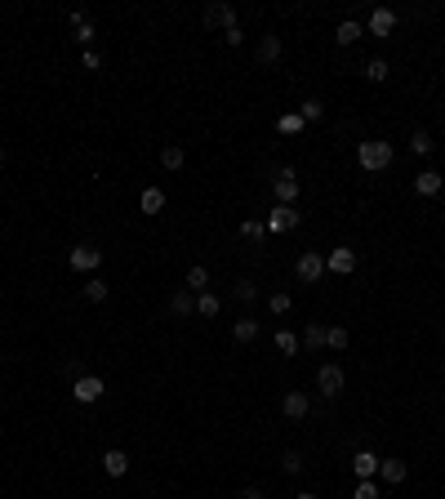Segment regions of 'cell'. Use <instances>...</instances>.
I'll use <instances>...</instances> for the list:
<instances>
[{
  "mask_svg": "<svg viewBox=\"0 0 445 499\" xmlns=\"http://www.w3.org/2000/svg\"><path fill=\"white\" fill-rule=\"evenodd\" d=\"M378 477H383L387 486H401L405 482V464L401 459H378Z\"/></svg>",
  "mask_w": 445,
  "mask_h": 499,
  "instance_id": "obj_13",
  "label": "cell"
},
{
  "mask_svg": "<svg viewBox=\"0 0 445 499\" xmlns=\"http://www.w3.org/2000/svg\"><path fill=\"white\" fill-rule=\"evenodd\" d=\"M325 343L329 348H347V330H343V326H329V330H325Z\"/></svg>",
  "mask_w": 445,
  "mask_h": 499,
  "instance_id": "obj_33",
  "label": "cell"
},
{
  "mask_svg": "<svg viewBox=\"0 0 445 499\" xmlns=\"http://www.w3.org/2000/svg\"><path fill=\"white\" fill-rule=\"evenodd\" d=\"M196 312H201V317H219V299H214V295H201V299H196Z\"/></svg>",
  "mask_w": 445,
  "mask_h": 499,
  "instance_id": "obj_31",
  "label": "cell"
},
{
  "mask_svg": "<svg viewBox=\"0 0 445 499\" xmlns=\"http://www.w3.org/2000/svg\"><path fill=\"white\" fill-rule=\"evenodd\" d=\"M281 410H285L290 419H303V415H307V397H303V392H285V401H281Z\"/></svg>",
  "mask_w": 445,
  "mask_h": 499,
  "instance_id": "obj_17",
  "label": "cell"
},
{
  "mask_svg": "<svg viewBox=\"0 0 445 499\" xmlns=\"http://www.w3.org/2000/svg\"><path fill=\"white\" fill-rule=\"evenodd\" d=\"M365 81L383 85V81H387V63H383V59H370V63H365Z\"/></svg>",
  "mask_w": 445,
  "mask_h": 499,
  "instance_id": "obj_24",
  "label": "cell"
},
{
  "mask_svg": "<svg viewBox=\"0 0 445 499\" xmlns=\"http://www.w3.org/2000/svg\"><path fill=\"white\" fill-rule=\"evenodd\" d=\"M352 473L361 477V482H374V477H378V455H374V450H356V455H352Z\"/></svg>",
  "mask_w": 445,
  "mask_h": 499,
  "instance_id": "obj_6",
  "label": "cell"
},
{
  "mask_svg": "<svg viewBox=\"0 0 445 499\" xmlns=\"http://www.w3.org/2000/svg\"><path fill=\"white\" fill-rule=\"evenodd\" d=\"M352 499H378V486H374V482H361V486L352 491Z\"/></svg>",
  "mask_w": 445,
  "mask_h": 499,
  "instance_id": "obj_35",
  "label": "cell"
},
{
  "mask_svg": "<svg viewBox=\"0 0 445 499\" xmlns=\"http://www.w3.org/2000/svg\"><path fill=\"white\" fill-rule=\"evenodd\" d=\"M303 343L307 348H325V326H307V330H303Z\"/></svg>",
  "mask_w": 445,
  "mask_h": 499,
  "instance_id": "obj_28",
  "label": "cell"
},
{
  "mask_svg": "<svg viewBox=\"0 0 445 499\" xmlns=\"http://www.w3.org/2000/svg\"><path fill=\"white\" fill-rule=\"evenodd\" d=\"M102 392H107V388H102V379H98V374H80V379L72 383V397L80 401V406H94V401H98Z\"/></svg>",
  "mask_w": 445,
  "mask_h": 499,
  "instance_id": "obj_2",
  "label": "cell"
},
{
  "mask_svg": "<svg viewBox=\"0 0 445 499\" xmlns=\"http://www.w3.org/2000/svg\"><path fill=\"white\" fill-rule=\"evenodd\" d=\"M0 165H5V152H0Z\"/></svg>",
  "mask_w": 445,
  "mask_h": 499,
  "instance_id": "obj_41",
  "label": "cell"
},
{
  "mask_svg": "<svg viewBox=\"0 0 445 499\" xmlns=\"http://www.w3.org/2000/svg\"><path fill=\"white\" fill-rule=\"evenodd\" d=\"M80 63H85L89 72H98V54H94V50H85V54H80Z\"/></svg>",
  "mask_w": 445,
  "mask_h": 499,
  "instance_id": "obj_37",
  "label": "cell"
},
{
  "mask_svg": "<svg viewBox=\"0 0 445 499\" xmlns=\"http://www.w3.org/2000/svg\"><path fill=\"white\" fill-rule=\"evenodd\" d=\"M303 125H307V120H303L299 112H290V116H281V120H276L281 134H303Z\"/></svg>",
  "mask_w": 445,
  "mask_h": 499,
  "instance_id": "obj_23",
  "label": "cell"
},
{
  "mask_svg": "<svg viewBox=\"0 0 445 499\" xmlns=\"http://www.w3.org/2000/svg\"><path fill=\"white\" fill-rule=\"evenodd\" d=\"M232 335H236V343H254V339H259V321H254V317H241V321L232 326Z\"/></svg>",
  "mask_w": 445,
  "mask_h": 499,
  "instance_id": "obj_16",
  "label": "cell"
},
{
  "mask_svg": "<svg viewBox=\"0 0 445 499\" xmlns=\"http://www.w3.org/2000/svg\"><path fill=\"white\" fill-rule=\"evenodd\" d=\"M294 272H299V281H307V286H312V281H321V277H325V259L307 250V254H299Z\"/></svg>",
  "mask_w": 445,
  "mask_h": 499,
  "instance_id": "obj_4",
  "label": "cell"
},
{
  "mask_svg": "<svg viewBox=\"0 0 445 499\" xmlns=\"http://www.w3.org/2000/svg\"><path fill=\"white\" fill-rule=\"evenodd\" d=\"M241 499H263V491H259V486H245V491H241Z\"/></svg>",
  "mask_w": 445,
  "mask_h": 499,
  "instance_id": "obj_39",
  "label": "cell"
},
{
  "mask_svg": "<svg viewBox=\"0 0 445 499\" xmlns=\"http://www.w3.org/2000/svg\"><path fill=\"white\" fill-rule=\"evenodd\" d=\"M102 473L107 477H125L129 473V455L125 450H107V455H102Z\"/></svg>",
  "mask_w": 445,
  "mask_h": 499,
  "instance_id": "obj_12",
  "label": "cell"
},
{
  "mask_svg": "<svg viewBox=\"0 0 445 499\" xmlns=\"http://www.w3.org/2000/svg\"><path fill=\"white\" fill-rule=\"evenodd\" d=\"M299 116H303V120H321V116H325V103H321V98H307V103L299 107Z\"/></svg>",
  "mask_w": 445,
  "mask_h": 499,
  "instance_id": "obj_25",
  "label": "cell"
},
{
  "mask_svg": "<svg viewBox=\"0 0 445 499\" xmlns=\"http://www.w3.org/2000/svg\"><path fill=\"white\" fill-rule=\"evenodd\" d=\"M325 268H329V272H343V277H347V272H352V268H356V254H352V250H347V246H338V250H329V259H325Z\"/></svg>",
  "mask_w": 445,
  "mask_h": 499,
  "instance_id": "obj_10",
  "label": "cell"
},
{
  "mask_svg": "<svg viewBox=\"0 0 445 499\" xmlns=\"http://www.w3.org/2000/svg\"><path fill=\"white\" fill-rule=\"evenodd\" d=\"M396 32V14L392 9H374L370 14V36H392Z\"/></svg>",
  "mask_w": 445,
  "mask_h": 499,
  "instance_id": "obj_11",
  "label": "cell"
},
{
  "mask_svg": "<svg viewBox=\"0 0 445 499\" xmlns=\"http://www.w3.org/2000/svg\"><path fill=\"white\" fill-rule=\"evenodd\" d=\"M276 348H281V352H299V339H294V330H276Z\"/></svg>",
  "mask_w": 445,
  "mask_h": 499,
  "instance_id": "obj_29",
  "label": "cell"
},
{
  "mask_svg": "<svg viewBox=\"0 0 445 499\" xmlns=\"http://www.w3.org/2000/svg\"><path fill=\"white\" fill-rule=\"evenodd\" d=\"M294 499H316V495H294Z\"/></svg>",
  "mask_w": 445,
  "mask_h": 499,
  "instance_id": "obj_40",
  "label": "cell"
},
{
  "mask_svg": "<svg viewBox=\"0 0 445 499\" xmlns=\"http://www.w3.org/2000/svg\"><path fill=\"white\" fill-rule=\"evenodd\" d=\"M356 161H361V169H387L392 165V143L387 138H370V143L356 147Z\"/></svg>",
  "mask_w": 445,
  "mask_h": 499,
  "instance_id": "obj_1",
  "label": "cell"
},
{
  "mask_svg": "<svg viewBox=\"0 0 445 499\" xmlns=\"http://www.w3.org/2000/svg\"><path fill=\"white\" fill-rule=\"evenodd\" d=\"M205 286H210V272H205L201 263H196V268L187 272V290H205Z\"/></svg>",
  "mask_w": 445,
  "mask_h": 499,
  "instance_id": "obj_26",
  "label": "cell"
},
{
  "mask_svg": "<svg viewBox=\"0 0 445 499\" xmlns=\"http://www.w3.org/2000/svg\"><path fill=\"white\" fill-rule=\"evenodd\" d=\"M254 295H259V286H254V281H236V299H245V304H250Z\"/></svg>",
  "mask_w": 445,
  "mask_h": 499,
  "instance_id": "obj_34",
  "label": "cell"
},
{
  "mask_svg": "<svg viewBox=\"0 0 445 499\" xmlns=\"http://www.w3.org/2000/svg\"><path fill=\"white\" fill-rule=\"evenodd\" d=\"M223 41H227V45H241L245 32H241V27H232V32H223Z\"/></svg>",
  "mask_w": 445,
  "mask_h": 499,
  "instance_id": "obj_38",
  "label": "cell"
},
{
  "mask_svg": "<svg viewBox=\"0 0 445 499\" xmlns=\"http://www.w3.org/2000/svg\"><path fill=\"white\" fill-rule=\"evenodd\" d=\"M192 290H174V295H169V312L174 317H183V312H192Z\"/></svg>",
  "mask_w": 445,
  "mask_h": 499,
  "instance_id": "obj_19",
  "label": "cell"
},
{
  "mask_svg": "<svg viewBox=\"0 0 445 499\" xmlns=\"http://www.w3.org/2000/svg\"><path fill=\"white\" fill-rule=\"evenodd\" d=\"M361 36H365V27L356 23V18H347V23H338L334 41H338V45H356V41H361Z\"/></svg>",
  "mask_w": 445,
  "mask_h": 499,
  "instance_id": "obj_15",
  "label": "cell"
},
{
  "mask_svg": "<svg viewBox=\"0 0 445 499\" xmlns=\"http://www.w3.org/2000/svg\"><path fill=\"white\" fill-rule=\"evenodd\" d=\"M290 304H294V299H290L285 290H281V295H272V299H268V308H272V312H276V317H285V312H290Z\"/></svg>",
  "mask_w": 445,
  "mask_h": 499,
  "instance_id": "obj_30",
  "label": "cell"
},
{
  "mask_svg": "<svg viewBox=\"0 0 445 499\" xmlns=\"http://www.w3.org/2000/svg\"><path fill=\"white\" fill-rule=\"evenodd\" d=\"M281 468H285V473H303V455H294V450H290V455L281 459Z\"/></svg>",
  "mask_w": 445,
  "mask_h": 499,
  "instance_id": "obj_36",
  "label": "cell"
},
{
  "mask_svg": "<svg viewBox=\"0 0 445 499\" xmlns=\"http://www.w3.org/2000/svg\"><path fill=\"white\" fill-rule=\"evenodd\" d=\"M138 205H143V214H160L165 210V192H160V187H147V192L138 196Z\"/></svg>",
  "mask_w": 445,
  "mask_h": 499,
  "instance_id": "obj_18",
  "label": "cell"
},
{
  "mask_svg": "<svg viewBox=\"0 0 445 499\" xmlns=\"http://www.w3.org/2000/svg\"><path fill=\"white\" fill-rule=\"evenodd\" d=\"M85 299H89V304H102V299H107V281L89 277V281H85Z\"/></svg>",
  "mask_w": 445,
  "mask_h": 499,
  "instance_id": "obj_20",
  "label": "cell"
},
{
  "mask_svg": "<svg viewBox=\"0 0 445 499\" xmlns=\"http://www.w3.org/2000/svg\"><path fill=\"white\" fill-rule=\"evenodd\" d=\"M441 183H445V178L437 174V169H423V174L414 178V192H419V196H437V192H441Z\"/></svg>",
  "mask_w": 445,
  "mask_h": 499,
  "instance_id": "obj_14",
  "label": "cell"
},
{
  "mask_svg": "<svg viewBox=\"0 0 445 499\" xmlns=\"http://www.w3.org/2000/svg\"><path fill=\"white\" fill-rule=\"evenodd\" d=\"M263 232H268V223H259V219H245L241 223V237H250V241H259Z\"/></svg>",
  "mask_w": 445,
  "mask_h": 499,
  "instance_id": "obj_32",
  "label": "cell"
},
{
  "mask_svg": "<svg viewBox=\"0 0 445 499\" xmlns=\"http://www.w3.org/2000/svg\"><path fill=\"white\" fill-rule=\"evenodd\" d=\"M316 388L325 392V397H338V392H343V370H338V365H321L316 370Z\"/></svg>",
  "mask_w": 445,
  "mask_h": 499,
  "instance_id": "obj_5",
  "label": "cell"
},
{
  "mask_svg": "<svg viewBox=\"0 0 445 499\" xmlns=\"http://www.w3.org/2000/svg\"><path fill=\"white\" fill-rule=\"evenodd\" d=\"M183 161H187V156H183V147H178V143H169L165 152H160V165H165V169H183Z\"/></svg>",
  "mask_w": 445,
  "mask_h": 499,
  "instance_id": "obj_22",
  "label": "cell"
},
{
  "mask_svg": "<svg viewBox=\"0 0 445 499\" xmlns=\"http://www.w3.org/2000/svg\"><path fill=\"white\" fill-rule=\"evenodd\" d=\"M259 59L263 63H276L281 59V41H276V36H263V41H259Z\"/></svg>",
  "mask_w": 445,
  "mask_h": 499,
  "instance_id": "obj_21",
  "label": "cell"
},
{
  "mask_svg": "<svg viewBox=\"0 0 445 499\" xmlns=\"http://www.w3.org/2000/svg\"><path fill=\"white\" fill-rule=\"evenodd\" d=\"M410 147H414V152H419V156H428V152H432V134H428V129H414Z\"/></svg>",
  "mask_w": 445,
  "mask_h": 499,
  "instance_id": "obj_27",
  "label": "cell"
},
{
  "mask_svg": "<svg viewBox=\"0 0 445 499\" xmlns=\"http://www.w3.org/2000/svg\"><path fill=\"white\" fill-rule=\"evenodd\" d=\"M67 263H72L76 272H94V268H98V263H102V254L94 250V246H76V250L67 254Z\"/></svg>",
  "mask_w": 445,
  "mask_h": 499,
  "instance_id": "obj_7",
  "label": "cell"
},
{
  "mask_svg": "<svg viewBox=\"0 0 445 499\" xmlns=\"http://www.w3.org/2000/svg\"><path fill=\"white\" fill-rule=\"evenodd\" d=\"M272 192H276L281 205H294L299 201V174H294V169H281L276 183H272Z\"/></svg>",
  "mask_w": 445,
  "mask_h": 499,
  "instance_id": "obj_3",
  "label": "cell"
},
{
  "mask_svg": "<svg viewBox=\"0 0 445 499\" xmlns=\"http://www.w3.org/2000/svg\"><path fill=\"white\" fill-rule=\"evenodd\" d=\"M268 228H272V232H290V228H299L294 205H276V210H272V219H268Z\"/></svg>",
  "mask_w": 445,
  "mask_h": 499,
  "instance_id": "obj_9",
  "label": "cell"
},
{
  "mask_svg": "<svg viewBox=\"0 0 445 499\" xmlns=\"http://www.w3.org/2000/svg\"><path fill=\"white\" fill-rule=\"evenodd\" d=\"M205 23H210V27H223V32H232V27H236V9H232V5H210V9H205Z\"/></svg>",
  "mask_w": 445,
  "mask_h": 499,
  "instance_id": "obj_8",
  "label": "cell"
}]
</instances>
